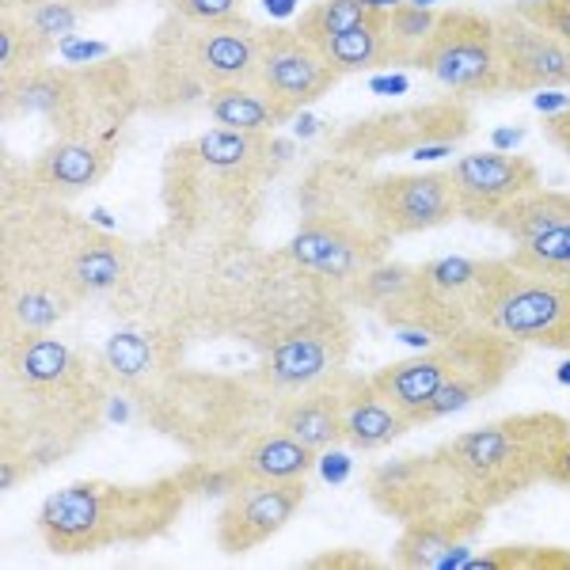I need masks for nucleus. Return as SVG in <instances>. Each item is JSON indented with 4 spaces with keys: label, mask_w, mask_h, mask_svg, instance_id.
I'll return each mask as SVG.
<instances>
[{
    "label": "nucleus",
    "mask_w": 570,
    "mask_h": 570,
    "mask_svg": "<svg viewBox=\"0 0 570 570\" xmlns=\"http://www.w3.org/2000/svg\"><path fill=\"white\" fill-rule=\"evenodd\" d=\"M320 53L338 77H357V72L392 69L389 53V8H373L365 20H357L346 31L331 35L320 42Z\"/></svg>",
    "instance_id": "393cba45"
},
{
    "label": "nucleus",
    "mask_w": 570,
    "mask_h": 570,
    "mask_svg": "<svg viewBox=\"0 0 570 570\" xmlns=\"http://www.w3.org/2000/svg\"><path fill=\"white\" fill-rule=\"evenodd\" d=\"M513 12L525 16L529 23H537L540 31L556 35L559 42L570 46V4L567 0H513Z\"/></svg>",
    "instance_id": "473e14b6"
},
{
    "label": "nucleus",
    "mask_w": 570,
    "mask_h": 570,
    "mask_svg": "<svg viewBox=\"0 0 570 570\" xmlns=\"http://www.w3.org/2000/svg\"><path fill=\"white\" fill-rule=\"evenodd\" d=\"M567 225H570V190L537 187L529 195H521L518 202H510V206H502L487 228H494L510 244H529L537 236L556 233V228Z\"/></svg>",
    "instance_id": "a878e982"
},
{
    "label": "nucleus",
    "mask_w": 570,
    "mask_h": 570,
    "mask_svg": "<svg viewBox=\"0 0 570 570\" xmlns=\"http://www.w3.org/2000/svg\"><path fill=\"white\" fill-rule=\"evenodd\" d=\"M411 278H415V266L411 263L384 259V263L370 266V271H362L354 282H346L343 289H338V297L357 312H381L389 301H395L403 289H407Z\"/></svg>",
    "instance_id": "cd10ccee"
},
{
    "label": "nucleus",
    "mask_w": 570,
    "mask_h": 570,
    "mask_svg": "<svg viewBox=\"0 0 570 570\" xmlns=\"http://www.w3.org/2000/svg\"><path fill=\"white\" fill-rule=\"evenodd\" d=\"M354 202L362 217L389 240L419 236L461 217L449 171H389V176H357Z\"/></svg>",
    "instance_id": "f8f14e48"
},
{
    "label": "nucleus",
    "mask_w": 570,
    "mask_h": 570,
    "mask_svg": "<svg viewBox=\"0 0 570 570\" xmlns=\"http://www.w3.org/2000/svg\"><path fill=\"white\" fill-rule=\"evenodd\" d=\"M456 209L468 225H491L502 206L540 187V168L521 153H468L449 168Z\"/></svg>",
    "instance_id": "f3484780"
},
{
    "label": "nucleus",
    "mask_w": 570,
    "mask_h": 570,
    "mask_svg": "<svg viewBox=\"0 0 570 570\" xmlns=\"http://www.w3.org/2000/svg\"><path fill=\"white\" fill-rule=\"evenodd\" d=\"M567 4H570V0H567Z\"/></svg>",
    "instance_id": "58836bf2"
},
{
    "label": "nucleus",
    "mask_w": 570,
    "mask_h": 570,
    "mask_svg": "<svg viewBox=\"0 0 570 570\" xmlns=\"http://www.w3.org/2000/svg\"><path fill=\"white\" fill-rule=\"evenodd\" d=\"M305 499V480L240 483L217 513V548L225 556H247V551L263 548L297 518Z\"/></svg>",
    "instance_id": "2eb2a0df"
},
{
    "label": "nucleus",
    "mask_w": 570,
    "mask_h": 570,
    "mask_svg": "<svg viewBox=\"0 0 570 570\" xmlns=\"http://www.w3.org/2000/svg\"><path fill=\"white\" fill-rule=\"evenodd\" d=\"M343 373L308 384V389H301V392L278 395V407H274V426H282L285 434L301 438L305 445L316 449V453H327V449L346 445Z\"/></svg>",
    "instance_id": "4be33fe9"
},
{
    "label": "nucleus",
    "mask_w": 570,
    "mask_h": 570,
    "mask_svg": "<svg viewBox=\"0 0 570 570\" xmlns=\"http://www.w3.org/2000/svg\"><path fill=\"white\" fill-rule=\"evenodd\" d=\"M373 8H376L373 0H316V4H308L305 12L293 20V31L320 46L324 39H331V35H338V31H346V27H354L357 20H365Z\"/></svg>",
    "instance_id": "7c9ffc66"
},
{
    "label": "nucleus",
    "mask_w": 570,
    "mask_h": 570,
    "mask_svg": "<svg viewBox=\"0 0 570 570\" xmlns=\"http://www.w3.org/2000/svg\"><path fill=\"white\" fill-rule=\"evenodd\" d=\"M510 259L521 266H537V271H570V225L537 236L529 244H513Z\"/></svg>",
    "instance_id": "2f4dec72"
},
{
    "label": "nucleus",
    "mask_w": 570,
    "mask_h": 570,
    "mask_svg": "<svg viewBox=\"0 0 570 570\" xmlns=\"http://www.w3.org/2000/svg\"><path fill=\"white\" fill-rule=\"evenodd\" d=\"M164 4L187 23H220L244 16V0H164Z\"/></svg>",
    "instance_id": "72a5a7b5"
},
{
    "label": "nucleus",
    "mask_w": 570,
    "mask_h": 570,
    "mask_svg": "<svg viewBox=\"0 0 570 570\" xmlns=\"http://www.w3.org/2000/svg\"><path fill=\"white\" fill-rule=\"evenodd\" d=\"M104 389L96 384L88 357L46 331L4 335V438L23 430L20 445L4 456H20L39 472L69 453L99 422Z\"/></svg>",
    "instance_id": "f03ea898"
},
{
    "label": "nucleus",
    "mask_w": 570,
    "mask_h": 570,
    "mask_svg": "<svg viewBox=\"0 0 570 570\" xmlns=\"http://www.w3.org/2000/svg\"><path fill=\"white\" fill-rule=\"evenodd\" d=\"M475 324H487L513 343L570 354V271H537L510 255L487 259Z\"/></svg>",
    "instance_id": "6e6552de"
},
{
    "label": "nucleus",
    "mask_w": 570,
    "mask_h": 570,
    "mask_svg": "<svg viewBox=\"0 0 570 570\" xmlns=\"http://www.w3.org/2000/svg\"><path fill=\"white\" fill-rule=\"evenodd\" d=\"M308 567H381V559L357 548H335V551H324V556L308 559Z\"/></svg>",
    "instance_id": "f704fd0d"
},
{
    "label": "nucleus",
    "mask_w": 570,
    "mask_h": 570,
    "mask_svg": "<svg viewBox=\"0 0 570 570\" xmlns=\"http://www.w3.org/2000/svg\"><path fill=\"white\" fill-rule=\"evenodd\" d=\"M187 502L190 491L179 472L156 483L80 480L46 494L35 525L53 556H91L104 548L164 537L187 510Z\"/></svg>",
    "instance_id": "20e7f679"
},
{
    "label": "nucleus",
    "mask_w": 570,
    "mask_h": 570,
    "mask_svg": "<svg viewBox=\"0 0 570 570\" xmlns=\"http://www.w3.org/2000/svg\"><path fill=\"white\" fill-rule=\"evenodd\" d=\"M494 16V35H499L502 53V80L505 91H551L570 88V46L556 35L540 31L513 8H499Z\"/></svg>",
    "instance_id": "a211bd4d"
},
{
    "label": "nucleus",
    "mask_w": 570,
    "mask_h": 570,
    "mask_svg": "<svg viewBox=\"0 0 570 570\" xmlns=\"http://www.w3.org/2000/svg\"><path fill=\"white\" fill-rule=\"evenodd\" d=\"M438 27V12L426 4H400L389 8V53H392V66H407L415 69V58L422 53V46L430 42Z\"/></svg>",
    "instance_id": "c85d7f7f"
},
{
    "label": "nucleus",
    "mask_w": 570,
    "mask_h": 570,
    "mask_svg": "<svg viewBox=\"0 0 570 570\" xmlns=\"http://www.w3.org/2000/svg\"><path fill=\"white\" fill-rule=\"evenodd\" d=\"M487 259L468 255H441L415 266V278L376 316L384 327L422 343H441L456 331L475 324V293H480Z\"/></svg>",
    "instance_id": "9d476101"
},
{
    "label": "nucleus",
    "mask_w": 570,
    "mask_h": 570,
    "mask_svg": "<svg viewBox=\"0 0 570 570\" xmlns=\"http://www.w3.org/2000/svg\"><path fill=\"white\" fill-rule=\"evenodd\" d=\"M472 126L475 115L468 99H426V104L392 107L381 110V115L357 118L343 134H335L331 156L354 164V168H370L384 156H430L426 149L464 141L472 134Z\"/></svg>",
    "instance_id": "1a4fd4ad"
},
{
    "label": "nucleus",
    "mask_w": 570,
    "mask_h": 570,
    "mask_svg": "<svg viewBox=\"0 0 570 570\" xmlns=\"http://www.w3.org/2000/svg\"><path fill=\"white\" fill-rule=\"evenodd\" d=\"M220 312L259 357L266 392L289 395L343 373L351 362V305L335 285L278 252H225Z\"/></svg>",
    "instance_id": "f257e3e1"
},
{
    "label": "nucleus",
    "mask_w": 570,
    "mask_h": 570,
    "mask_svg": "<svg viewBox=\"0 0 570 570\" xmlns=\"http://www.w3.org/2000/svg\"><path fill=\"white\" fill-rule=\"evenodd\" d=\"M502 343V331L487 327V324H472L456 335L441 338V343H430L426 351L400 357V362L384 365V370L373 373L376 389L389 395L392 403H400L407 411V419L422 422L426 407L438 400L445 384H453L464 370H472L483 354H491L494 346Z\"/></svg>",
    "instance_id": "ddd939ff"
},
{
    "label": "nucleus",
    "mask_w": 570,
    "mask_h": 570,
    "mask_svg": "<svg viewBox=\"0 0 570 570\" xmlns=\"http://www.w3.org/2000/svg\"><path fill=\"white\" fill-rule=\"evenodd\" d=\"M487 529V510L456 505L445 513L415 518L400 529L392 544V563L403 570H461L472 556V540Z\"/></svg>",
    "instance_id": "6ab92c4d"
},
{
    "label": "nucleus",
    "mask_w": 570,
    "mask_h": 570,
    "mask_svg": "<svg viewBox=\"0 0 570 570\" xmlns=\"http://www.w3.org/2000/svg\"><path fill=\"white\" fill-rule=\"evenodd\" d=\"M316 449L305 445L301 438L285 434L282 426L255 430L252 438L236 449L233 464L240 468L244 483H285V480H305L316 468Z\"/></svg>",
    "instance_id": "5701e85b"
},
{
    "label": "nucleus",
    "mask_w": 570,
    "mask_h": 570,
    "mask_svg": "<svg viewBox=\"0 0 570 570\" xmlns=\"http://www.w3.org/2000/svg\"><path fill=\"white\" fill-rule=\"evenodd\" d=\"M365 499H370L384 518L407 521L430 518V513H445L456 505H472L464 499L461 480L453 475V468L445 464V456L438 453H411V456H392V461L370 468L365 475Z\"/></svg>",
    "instance_id": "4468645a"
},
{
    "label": "nucleus",
    "mask_w": 570,
    "mask_h": 570,
    "mask_svg": "<svg viewBox=\"0 0 570 570\" xmlns=\"http://www.w3.org/2000/svg\"><path fill=\"white\" fill-rule=\"evenodd\" d=\"M50 39H42L23 16L4 12V20H0V72H4V80L50 66Z\"/></svg>",
    "instance_id": "bb28decb"
},
{
    "label": "nucleus",
    "mask_w": 570,
    "mask_h": 570,
    "mask_svg": "<svg viewBox=\"0 0 570 570\" xmlns=\"http://www.w3.org/2000/svg\"><path fill=\"white\" fill-rule=\"evenodd\" d=\"M285 164V145L274 134L214 130L183 141L164 160V206L187 233L236 228L252 217L255 195Z\"/></svg>",
    "instance_id": "7ed1b4c3"
},
{
    "label": "nucleus",
    "mask_w": 570,
    "mask_h": 570,
    "mask_svg": "<svg viewBox=\"0 0 570 570\" xmlns=\"http://www.w3.org/2000/svg\"><path fill=\"white\" fill-rule=\"evenodd\" d=\"M338 72L327 66L316 42L289 27H263L259 50V85L301 115L305 107L320 104L338 85Z\"/></svg>",
    "instance_id": "dca6fc26"
},
{
    "label": "nucleus",
    "mask_w": 570,
    "mask_h": 570,
    "mask_svg": "<svg viewBox=\"0 0 570 570\" xmlns=\"http://www.w3.org/2000/svg\"><path fill=\"white\" fill-rule=\"evenodd\" d=\"M115 156V141L104 137H53V145H46L27 168L42 198L72 202L107 179Z\"/></svg>",
    "instance_id": "aec40b11"
},
{
    "label": "nucleus",
    "mask_w": 570,
    "mask_h": 570,
    "mask_svg": "<svg viewBox=\"0 0 570 570\" xmlns=\"http://www.w3.org/2000/svg\"><path fill=\"white\" fill-rule=\"evenodd\" d=\"M343 430L346 445L357 453H376V449L395 445L407 430H415V422L407 419V411L400 403H392L389 395L376 389L373 373H343Z\"/></svg>",
    "instance_id": "412c9836"
},
{
    "label": "nucleus",
    "mask_w": 570,
    "mask_h": 570,
    "mask_svg": "<svg viewBox=\"0 0 570 570\" xmlns=\"http://www.w3.org/2000/svg\"><path fill=\"white\" fill-rule=\"evenodd\" d=\"M540 134H544L548 141L567 156V164H570V107L556 110V115H548L544 122H540Z\"/></svg>",
    "instance_id": "c9c22d12"
},
{
    "label": "nucleus",
    "mask_w": 570,
    "mask_h": 570,
    "mask_svg": "<svg viewBox=\"0 0 570 570\" xmlns=\"http://www.w3.org/2000/svg\"><path fill=\"white\" fill-rule=\"evenodd\" d=\"M468 570H570L567 548H537V544H499L472 551L464 559Z\"/></svg>",
    "instance_id": "c756f323"
},
{
    "label": "nucleus",
    "mask_w": 570,
    "mask_h": 570,
    "mask_svg": "<svg viewBox=\"0 0 570 570\" xmlns=\"http://www.w3.org/2000/svg\"><path fill=\"white\" fill-rule=\"evenodd\" d=\"M72 4L80 8L85 16H91V12H104V8H115V4H122V0H72Z\"/></svg>",
    "instance_id": "4c0bfd02"
},
{
    "label": "nucleus",
    "mask_w": 570,
    "mask_h": 570,
    "mask_svg": "<svg viewBox=\"0 0 570 570\" xmlns=\"http://www.w3.org/2000/svg\"><path fill=\"white\" fill-rule=\"evenodd\" d=\"M570 438V419L559 411H521L438 445L445 464L461 480L464 499L480 510H499L518 494L548 483L556 449Z\"/></svg>",
    "instance_id": "39448f33"
},
{
    "label": "nucleus",
    "mask_w": 570,
    "mask_h": 570,
    "mask_svg": "<svg viewBox=\"0 0 570 570\" xmlns=\"http://www.w3.org/2000/svg\"><path fill=\"white\" fill-rule=\"evenodd\" d=\"M415 69L434 77L456 99H494L505 91L494 16L475 8L438 12V27L415 58Z\"/></svg>",
    "instance_id": "9b49d317"
},
{
    "label": "nucleus",
    "mask_w": 570,
    "mask_h": 570,
    "mask_svg": "<svg viewBox=\"0 0 570 570\" xmlns=\"http://www.w3.org/2000/svg\"><path fill=\"white\" fill-rule=\"evenodd\" d=\"M548 483H556V487H567V491H570V438L563 441V445L556 449V456H551V468H548Z\"/></svg>",
    "instance_id": "e433bc0d"
},
{
    "label": "nucleus",
    "mask_w": 570,
    "mask_h": 570,
    "mask_svg": "<svg viewBox=\"0 0 570 570\" xmlns=\"http://www.w3.org/2000/svg\"><path fill=\"white\" fill-rule=\"evenodd\" d=\"M0 99H4V118L39 115L58 137H104V141H115V130L141 104L130 69L115 61L88 69L42 66L4 80Z\"/></svg>",
    "instance_id": "423d86ee"
},
{
    "label": "nucleus",
    "mask_w": 570,
    "mask_h": 570,
    "mask_svg": "<svg viewBox=\"0 0 570 570\" xmlns=\"http://www.w3.org/2000/svg\"><path fill=\"white\" fill-rule=\"evenodd\" d=\"M259 50H263V27L247 16L220 23H187L171 16L156 31L149 50L153 91L156 96H190L202 99L217 88L255 85L259 80Z\"/></svg>",
    "instance_id": "0eeeda50"
},
{
    "label": "nucleus",
    "mask_w": 570,
    "mask_h": 570,
    "mask_svg": "<svg viewBox=\"0 0 570 570\" xmlns=\"http://www.w3.org/2000/svg\"><path fill=\"white\" fill-rule=\"evenodd\" d=\"M206 110L217 126L244 130V134H278L285 122L297 118V110L285 107L282 99H274L259 80L255 85H233V88L209 91Z\"/></svg>",
    "instance_id": "b1692460"
}]
</instances>
